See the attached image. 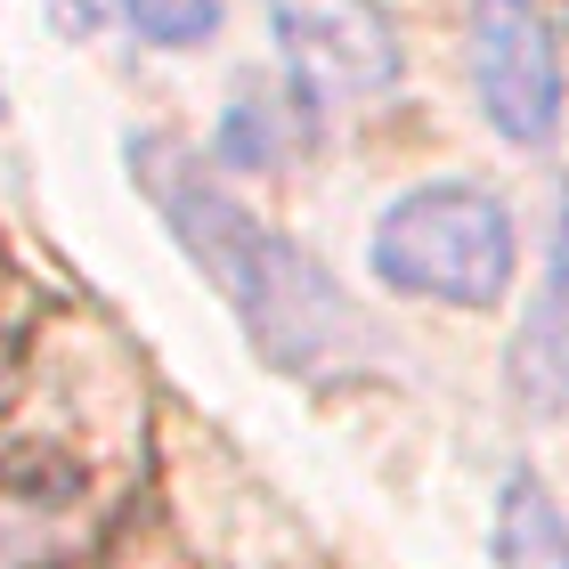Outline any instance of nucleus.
<instances>
[{
	"label": "nucleus",
	"mask_w": 569,
	"mask_h": 569,
	"mask_svg": "<svg viewBox=\"0 0 569 569\" xmlns=\"http://www.w3.org/2000/svg\"><path fill=\"white\" fill-rule=\"evenodd\" d=\"M269 41L301 90L382 98L407 73L399 24L382 0H269Z\"/></svg>",
	"instance_id": "obj_4"
},
{
	"label": "nucleus",
	"mask_w": 569,
	"mask_h": 569,
	"mask_svg": "<svg viewBox=\"0 0 569 569\" xmlns=\"http://www.w3.org/2000/svg\"><path fill=\"white\" fill-rule=\"evenodd\" d=\"M220 171H269L277 154H284V131H277V107L261 90H237L228 98V114H220Z\"/></svg>",
	"instance_id": "obj_7"
},
{
	"label": "nucleus",
	"mask_w": 569,
	"mask_h": 569,
	"mask_svg": "<svg viewBox=\"0 0 569 569\" xmlns=\"http://www.w3.org/2000/svg\"><path fill=\"white\" fill-rule=\"evenodd\" d=\"M512 391L529 416H561L569 407V188L553 196V244H546V277L521 333H512Z\"/></svg>",
	"instance_id": "obj_5"
},
{
	"label": "nucleus",
	"mask_w": 569,
	"mask_h": 569,
	"mask_svg": "<svg viewBox=\"0 0 569 569\" xmlns=\"http://www.w3.org/2000/svg\"><path fill=\"white\" fill-rule=\"evenodd\" d=\"M497 569H569V512L546 497V480L529 463H512L497 480V529H488Z\"/></svg>",
	"instance_id": "obj_6"
},
{
	"label": "nucleus",
	"mask_w": 569,
	"mask_h": 569,
	"mask_svg": "<svg viewBox=\"0 0 569 569\" xmlns=\"http://www.w3.org/2000/svg\"><path fill=\"white\" fill-rule=\"evenodd\" d=\"M114 9L154 49H203L220 33V0H114Z\"/></svg>",
	"instance_id": "obj_8"
},
{
	"label": "nucleus",
	"mask_w": 569,
	"mask_h": 569,
	"mask_svg": "<svg viewBox=\"0 0 569 569\" xmlns=\"http://www.w3.org/2000/svg\"><path fill=\"white\" fill-rule=\"evenodd\" d=\"M463 66H472L480 122L512 147H546L561 131V49L537 0H472L463 9Z\"/></svg>",
	"instance_id": "obj_3"
},
{
	"label": "nucleus",
	"mask_w": 569,
	"mask_h": 569,
	"mask_svg": "<svg viewBox=\"0 0 569 569\" xmlns=\"http://www.w3.org/2000/svg\"><path fill=\"white\" fill-rule=\"evenodd\" d=\"M131 163H139L163 228L179 237V252L212 277L228 318L244 326L261 367H277V375H358L391 350L367 309L309 261L293 237H277L252 203L228 196L212 171H196L188 154H171L154 139L131 147Z\"/></svg>",
	"instance_id": "obj_1"
},
{
	"label": "nucleus",
	"mask_w": 569,
	"mask_h": 569,
	"mask_svg": "<svg viewBox=\"0 0 569 569\" xmlns=\"http://www.w3.org/2000/svg\"><path fill=\"white\" fill-rule=\"evenodd\" d=\"M367 261L391 293H416V301H448V309H488L505 301L512 284V203L480 179H423L407 188L399 203H382L375 237H367Z\"/></svg>",
	"instance_id": "obj_2"
},
{
	"label": "nucleus",
	"mask_w": 569,
	"mask_h": 569,
	"mask_svg": "<svg viewBox=\"0 0 569 569\" xmlns=\"http://www.w3.org/2000/svg\"><path fill=\"white\" fill-rule=\"evenodd\" d=\"M58 553V521L33 505H0V569H41Z\"/></svg>",
	"instance_id": "obj_9"
},
{
	"label": "nucleus",
	"mask_w": 569,
	"mask_h": 569,
	"mask_svg": "<svg viewBox=\"0 0 569 569\" xmlns=\"http://www.w3.org/2000/svg\"><path fill=\"white\" fill-rule=\"evenodd\" d=\"M0 114H9V90H0Z\"/></svg>",
	"instance_id": "obj_10"
}]
</instances>
